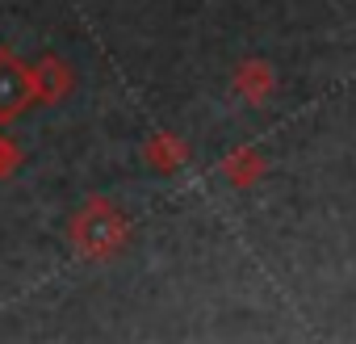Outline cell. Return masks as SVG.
Here are the masks:
<instances>
[{
    "label": "cell",
    "mask_w": 356,
    "mask_h": 344,
    "mask_svg": "<svg viewBox=\"0 0 356 344\" xmlns=\"http://www.w3.org/2000/svg\"><path fill=\"white\" fill-rule=\"evenodd\" d=\"M231 88L248 105H268L277 93V68L268 59H239L231 72Z\"/></svg>",
    "instance_id": "4"
},
{
    "label": "cell",
    "mask_w": 356,
    "mask_h": 344,
    "mask_svg": "<svg viewBox=\"0 0 356 344\" xmlns=\"http://www.w3.org/2000/svg\"><path fill=\"white\" fill-rule=\"evenodd\" d=\"M30 105H38L30 63L13 47H0V126H13Z\"/></svg>",
    "instance_id": "2"
},
{
    "label": "cell",
    "mask_w": 356,
    "mask_h": 344,
    "mask_svg": "<svg viewBox=\"0 0 356 344\" xmlns=\"http://www.w3.org/2000/svg\"><path fill=\"white\" fill-rule=\"evenodd\" d=\"M222 177L235 185V189H252V185H260L264 181V172H268V159L256 151V147H231L227 155H222Z\"/></svg>",
    "instance_id": "6"
},
{
    "label": "cell",
    "mask_w": 356,
    "mask_h": 344,
    "mask_svg": "<svg viewBox=\"0 0 356 344\" xmlns=\"http://www.w3.org/2000/svg\"><path fill=\"white\" fill-rule=\"evenodd\" d=\"M30 72H34V93H38V105H59V101H67L72 97V88H76V72L67 68V59L63 55H38L34 63H30Z\"/></svg>",
    "instance_id": "3"
},
{
    "label": "cell",
    "mask_w": 356,
    "mask_h": 344,
    "mask_svg": "<svg viewBox=\"0 0 356 344\" xmlns=\"http://www.w3.org/2000/svg\"><path fill=\"white\" fill-rule=\"evenodd\" d=\"M143 164L151 172H163V177L168 172H181L189 164V143L176 130H155V134L143 139Z\"/></svg>",
    "instance_id": "5"
},
{
    "label": "cell",
    "mask_w": 356,
    "mask_h": 344,
    "mask_svg": "<svg viewBox=\"0 0 356 344\" xmlns=\"http://www.w3.org/2000/svg\"><path fill=\"white\" fill-rule=\"evenodd\" d=\"M22 159H26V155H22V147L5 134V126H0V181H9L13 172L22 168Z\"/></svg>",
    "instance_id": "7"
},
{
    "label": "cell",
    "mask_w": 356,
    "mask_h": 344,
    "mask_svg": "<svg viewBox=\"0 0 356 344\" xmlns=\"http://www.w3.org/2000/svg\"><path fill=\"white\" fill-rule=\"evenodd\" d=\"M126 244H130V219L105 194L84 198V206L67 219V248L80 260H92V265L113 260L118 252H126Z\"/></svg>",
    "instance_id": "1"
}]
</instances>
